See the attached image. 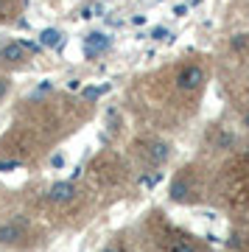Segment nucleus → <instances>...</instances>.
Listing matches in <instances>:
<instances>
[{
    "label": "nucleus",
    "instance_id": "nucleus-10",
    "mask_svg": "<svg viewBox=\"0 0 249 252\" xmlns=\"http://www.w3.org/2000/svg\"><path fill=\"white\" fill-rule=\"evenodd\" d=\"M171 252H196V247H193V244L179 241V244H174V250H171Z\"/></svg>",
    "mask_w": 249,
    "mask_h": 252
},
{
    "label": "nucleus",
    "instance_id": "nucleus-14",
    "mask_svg": "<svg viewBox=\"0 0 249 252\" xmlns=\"http://www.w3.org/2000/svg\"><path fill=\"white\" fill-rule=\"evenodd\" d=\"M11 168H20V162H17V160H6V162H0V171H11Z\"/></svg>",
    "mask_w": 249,
    "mask_h": 252
},
{
    "label": "nucleus",
    "instance_id": "nucleus-13",
    "mask_svg": "<svg viewBox=\"0 0 249 252\" xmlns=\"http://www.w3.org/2000/svg\"><path fill=\"white\" fill-rule=\"evenodd\" d=\"M152 36H154V39H165V36H168V28L157 26V28H154V31H152Z\"/></svg>",
    "mask_w": 249,
    "mask_h": 252
},
{
    "label": "nucleus",
    "instance_id": "nucleus-8",
    "mask_svg": "<svg viewBox=\"0 0 249 252\" xmlns=\"http://www.w3.org/2000/svg\"><path fill=\"white\" fill-rule=\"evenodd\" d=\"M185 193H187V185L182 180L177 182V185H174V188H171V196L177 199V202H182V199H185Z\"/></svg>",
    "mask_w": 249,
    "mask_h": 252
},
{
    "label": "nucleus",
    "instance_id": "nucleus-15",
    "mask_svg": "<svg viewBox=\"0 0 249 252\" xmlns=\"http://www.w3.org/2000/svg\"><path fill=\"white\" fill-rule=\"evenodd\" d=\"M6 93H9V79H0V98H6Z\"/></svg>",
    "mask_w": 249,
    "mask_h": 252
},
{
    "label": "nucleus",
    "instance_id": "nucleus-7",
    "mask_svg": "<svg viewBox=\"0 0 249 252\" xmlns=\"http://www.w3.org/2000/svg\"><path fill=\"white\" fill-rule=\"evenodd\" d=\"M149 154H152V160L154 162H165L168 160V154H171V149H168V143H152V149H149Z\"/></svg>",
    "mask_w": 249,
    "mask_h": 252
},
{
    "label": "nucleus",
    "instance_id": "nucleus-2",
    "mask_svg": "<svg viewBox=\"0 0 249 252\" xmlns=\"http://www.w3.org/2000/svg\"><path fill=\"white\" fill-rule=\"evenodd\" d=\"M109 45H112V36L104 34V31H93V34H87V39H84V51H87V56L104 54V51H109Z\"/></svg>",
    "mask_w": 249,
    "mask_h": 252
},
{
    "label": "nucleus",
    "instance_id": "nucleus-4",
    "mask_svg": "<svg viewBox=\"0 0 249 252\" xmlns=\"http://www.w3.org/2000/svg\"><path fill=\"white\" fill-rule=\"evenodd\" d=\"M28 54V48L23 45V42H6V45H0V59L3 62H11V64H17L23 62Z\"/></svg>",
    "mask_w": 249,
    "mask_h": 252
},
{
    "label": "nucleus",
    "instance_id": "nucleus-16",
    "mask_svg": "<svg viewBox=\"0 0 249 252\" xmlns=\"http://www.w3.org/2000/svg\"><path fill=\"white\" fill-rule=\"evenodd\" d=\"M174 14H177V17H185V14H187V6H182V3H179V6H174Z\"/></svg>",
    "mask_w": 249,
    "mask_h": 252
},
{
    "label": "nucleus",
    "instance_id": "nucleus-18",
    "mask_svg": "<svg viewBox=\"0 0 249 252\" xmlns=\"http://www.w3.org/2000/svg\"><path fill=\"white\" fill-rule=\"evenodd\" d=\"M247 126H249V112H247Z\"/></svg>",
    "mask_w": 249,
    "mask_h": 252
},
{
    "label": "nucleus",
    "instance_id": "nucleus-5",
    "mask_svg": "<svg viewBox=\"0 0 249 252\" xmlns=\"http://www.w3.org/2000/svg\"><path fill=\"white\" fill-rule=\"evenodd\" d=\"M23 238V224L11 221V224H0V244H14Z\"/></svg>",
    "mask_w": 249,
    "mask_h": 252
},
{
    "label": "nucleus",
    "instance_id": "nucleus-6",
    "mask_svg": "<svg viewBox=\"0 0 249 252\" xmlns=\"http://www.w3.org/2000/svg\"><path fill=\"white\" fill-rule=\"evenodd\" d=\"M39 45L42 48H59L62 45V31L59 28H45L39 34Z\"/></svg>",
    "mask_w": 249,
    "mask_h": 252
},
{
    "label": "nucleus",
    "instance_id": "nucleus-12",
    "mask_svg": "<svg viewBox=\"0 0 249 252\" xmlns=\"http://www.w3.org/2000/svg\"><path fill=\"white\" fill-rule=\"evenodd\" d=\"M64 165V154H54L51 157V168H62Z\"/></svg>",
    "mask_w": 249,
    "mask_h": 252
},
{
    "label": "nucleus",
    "instance_id": "nucleus-17",
    "mask_svg": "<svg viewBox=\"0 0 249 252\" xmlns=\"http://www.w3.org/2000/svg\"><path fill=\"white\" fill-rule=\"evenodd\" d=\"M104 252H118V250H104Z\"/></svg>",
    "mask_w": 249,
    "mask_h": 252
},
{
    "label": "nucleus",
    "instance_id": "nucleus-9",
    "mask_svg": "<svg viewBox=\"0 0 249 252\" xmlns=\"http://www.w3.org/2000/svg\"><path fill=\"white\" fill-rule=\"evenodd\" d=\"M249 45V34H238L232 39V48H247Z\"/></svg>",
    "mask_w": 249,
    "mask_h": 252
},
{
    "label": "nucleus",
    "instance_id": "nucleus-1",
    "mask_svg": "<svg viewBox=\"0 0 249 252\" xmlns=\"http://www.w3.org/2000/svg\"><path fill=\"white\" fill-rule=\"evenodd\" d=\"M202 81H205V70L199 67V64H187L185 70L179 73V79H177V84L182 87V90H199L202 87Z\"/></svg>",
    "mask_w": 249,
    "mask_h": 252
},
{
    "label": "nucleus",
    "instance_id": "nucleus-11",
    "mask_svg": "<svg viewBox=\"0 0 249 252\" xmlns=\"http://www.w3.org/2000/svg\"><path fill=\"white\" fill-rule=\"evenodd\" d=\"M104 90H107V87H87V90H84V98H98Z\"/></svg>",
    "mask_w": 249,
    "mask_h": 252
},
{
    "label": "nucleus",
    "instance_id": "nucleus-3",
    "mask_svg": "<svg viewBox=\"0 0 249 252\" xmlns=\"http://www.w3.org/2000/svg\"><path fill=\"white\" fill-rule=\"evenodd\" d=\"M76 196V188H73V182H54L51 188H48V199L56 202V205H64V202H70Z\"/></svg>",
    "mask_w": 249,
    "mask_h": 252
}]
</instances>
